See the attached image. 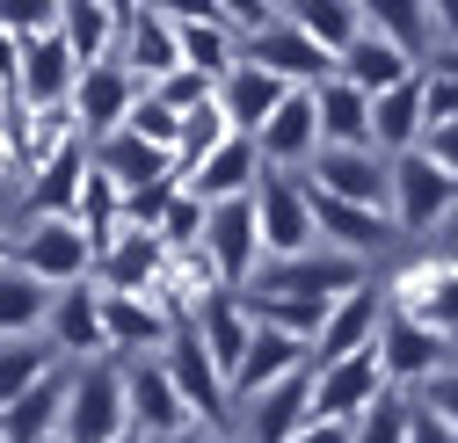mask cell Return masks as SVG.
I'll return each mask as SVG.
<instances>
[{
  "label": "cell",
  "mask_w": 458,
  "mask_h": 443,
  "mask_svg": "<svg viewBox=\"0 0 458 443\" xmlns=\"http://www.w3.org/2000/svg\"><path fill=\"white\" fill-rule=\"evenodd\" d=\"M451 196H458V182L437 168L422 146L386 153V218L400 226V240H408V233H437L444 211H451Z\"/></svg>",
  "instance_id": "6da1fadb"
},
{
  "label": "cell",
  "mask_w": 458,
  "mask_h": 443,
  "mask_svg": "<svg viewBox=\"0 0 458 443\" xmlns=\"http://www.w3.org/2000/svg\"><path fill=\"white\" fill-rule=\"evenodd\" d=\"M451 342H458V335H444V327L400 313V305L378 313V335H371V349H378V364H386V378L400 385V393H415L422 378H437V371L451 364Z\"/></svg>",
  "instance_id": "7a4b0ae2"
},
{
  "label": "cell",
  "mask_w": 458,
  "mask_h": 443,
  "mask_svg": "<svg viewBox=\"0 0 458 443\" xmlns=\"http://www.w3.org/2000/svg\"><path fill=\"white\" fill-rule=\"evenodd\" d=\"M371 262L357 255H335V247H306V255H269L255 262L248 291H284V298H342L350 284H364Z\"/></svg>",
  "instance_id": "3957f363"
},
{
  "label": "cell",
  "mask_w": 458,
  "mask_h": 443,
  "mask_svg": "<svg viewBox=\"0 0 458 443\" xmlns=\"http://www.w3.org/2000/svg\"><path fill=\"white\" fill-rule=\"evenodd\" d=\"M248 204H255L262 262H269V255H306V247H320V233H313V204H306V182H299V175L262 168L255 189H248Z\"/></svg>",
  "instance_id": "277c9868"
},
{
  "label": "cell",
  "mask_w": 458,
  "mask_h": 443,
  "mask_svg": "<svg viewBox=\"0 0 458 443\" xmlns=\"http://www.w3.org/2000/svg\"><path fill=\"white\" fill-rule=\"evenodd\" d=\"M124 429H131V414H124V371H117V364H88V371H73L59 436H66V443H117Z\"/></svg>",
  "instance_id": "5b68a950"
},
{
  "label": "cell",
  "mask_w": 458,
  "mask_h": 443,
  "mask_svg": "<svg viewBox=\"0 0 458 443\" xmlns=\"http://www.w3.org/2000/svg\"><path fill=\"white\" fill-rule=\"evenodd\" d=\"M204 262L218 269V284L225 291H248V276L262 262V233H255V204L248 196H218L204 204V233H197Z\"/></svg>",
  "instance_id": "8992f818"
},
{
  "label": "cell",
  "mask_w": 458,
  "mask_h": 443,
  "mask_svg": "<svg viewBox=\"0 0 458 443\" xmlns=\"http://www.w3.org/2000/svg\"><path fill=\"white\" fill-rule=\"evenodd\" d=\"M15 269H30L37 284H81V276L95 269V240L73 226L66 211H51V218H30V233L15 240Z\"/></svg>",
  "instance_id": "52a82bcc"
},
{
  "label": "cell",
  "mask_w": 458,
  "mask_h": 443,
  "mask_svg": "<svg viewBox=\"0 0 458 443\" xmlns=\"http://www.w3.org/2000/svg\"><path fill=\"white\" fill-rule=\"evenodd\" d=\"M160 371L175 378L182 407H190L204 429H225V422H233V400H225V378H218V364L204 356V342H197V327H190V320H182L175 335L160 342Z\"/></svg>",
  "instance_id": "ba28073f"
},
{
  "label": "cell",
  "mask_w": 458,
  "mask_h": 443,
  "mask_svg": "<svg viewBox=\"0 0 458 443\" xmlns=\"http://www.w3.org/2000/svg\"><path fill=\"white\" fill-rule=\"evenodd\" d=\"M241 59L262 66V73H276L284 88H313V80L335 73V51H320L306 29H292L284 15H269L262 29H241Z\"/></svg>",
  "instance_id": "9c48e42d"
},
{
  "label": "cell",
  "mask_w": 458,
  "mask_h": 443,
  "mask_svg": "<svg viewBox=\"0 0 458 443\" xmlns=\"http://www.w3.org/2000/svg\"><path fill=\"white\" fill-rule=\"evenodd\" d=\"M139 95H146V80H139L124 59H95V66H81V73H73V95H66L73 131H81V138L117 131V124H124V109H131Z\"/></svg>",
  "instance_id": "30bf717a"
},
{
  "label": "cell",
  "mask_w": 458,
  "mask_h": 443,
  "mask_svg": "<svg viewBox=\"0 0 458 443\" xmlns=\"http://www.w3.org/2000/svg\"><path fill=\"white\" fill-rule=\"evenodd\" d=\"M299 175H306V189H320V196L386 211V153H378V146H313V160H306Z\"/></svg>",
  "instance_id": "8fae6325"
},
{
  "label": "cell",
  "mask_w": 458,
  "mask_h": 443,
  "mask_svg": "<svg viewBox=\"0 0 458 443\" xmlns=\"http://www.w3.org/2000/svg\"><path fill=\"white\" fill-rule=\"evenodd\" d=\"M306 182V175H299ZM306 204H313V233H320V247H335V255H357V262H378L386 247H400V226L386 211H371V204H342V196H320V189H306Z\"/></svg>",
  "instance_id": "7c38bea8"
},
{
  "label": "cell",
  "mask_w": 458,
  "mask_h": 443,
  "mask_svg": "<svg viewBox=\"0 0 458 443\" xmlns=\"http://www.w3.org/2000/svg\"><path fill=\"white\" fill-rule=\"evenodd\" d=\"M378 313H386V284H371V276H364V284H350L342 298H327L313 342H306V364H335V356H350V349H371Z\"/></svg>",
  "instance_id": "4fadbf2b"
},
{
  "label": "cell",
  "mask_w": 458,
  "mask_h": 443,
  "mask_svg": "<svg viewBox=\"0 0 458 443\" xmlns=\"http://www.w3.org/2000/svg\"><path fill=\"white\" fill-rule=\"evenodd\" d=\"M386 305H400V313H415V320L444 327V335H458V247H451V255H422V262H408V269L386 284Z\"/></svg>",
  "instance_id": "5bb4252c"
},
{
  "label": "cell",
  "mask_w": 458,
  "mask_h": 443,
  "mask_svg": "<svg viewBox=\"0 0 458 443\" xmlns=\"http://www.w3.org/2000/svg\"><path fill=\"white\" fill-rule=\"evenodd\" d=\"M386 364L378 349H350V356H335V364H313V414H335V422H357L378 393H386Z\"/></svg>",
  "instance_id": "9a60e30c"
},
{
  "label": "cell",
  "mask_w": 458,
  "mask_h": 443,
  "mask_svg": "<svg viewBox=\"0 0 458 443\" xmlns=\"http://www.w3.org/2000/svg\"><path fill=\"white\" fill-rule=\"evenodd\" d=\"M255 138V153H262V168H284V175H299L306 160H313V146H320V117H313V88H292L269 117L248 131Z\"/></svg>",
  "instance_id": "2e32d148"
},
{
  "label": "cell",
  "mask_w": 458,
  "mask_h": 443,
  "mask_svg": "<svg viewBox=\"0 0 458 443\" xmlns=\"http://www.w3.org/2000/svg\"><path fill=\"white\" fill-rule=\"evenodd\" d=\"M44 335L59 342V356H109V335H102V284H95V276L51 291Z\"/></svg>",
  "instance_id": "e0dca14e"
},
{
  "label": "cell",
  "mask_w": 458,
  "mask_h": 443,
  "mask_svg": "<svg viewBox=\"0 0 458 443\" xmlns=\"http://www.w3.org/2000/svg\"><path fill=\"white\" fill-rule=\"evenodd\" d=\"M255 175H262L255 138H248V131H225V138L197 160V168H182V175H175V189H190V196L218 204V196H248V189H255Z\"/></svg>",
  "instance_id": "ac0fdd59"
},
{
  "label": "cell",
  "mask_w": 458,
  "mask_h": 443,
  "mask_svg": "<svg viewBox=\"0 0 458 443\" xmlns=\"http://www.w3.org/2000/svg\"><path fill=\"white\" fill-rule=\"evenodd\" d=\"M160 262H167L160 233H146V226H117V233L95 247V269H88V276H95L102 291H153Z\"/></svg>",
  "instance_id": "d6986e66"
},
{
  "label": "cell",
  "mask_w": 458,
  "mask_h": 443,
  "mask_svg": "<svg viewBox=\"0 0 458 443\" xmlns=\"http://www.w3.org/2000/svg\"><path fill=\"white\" fill-rule=\"evenodd\" d=\"M306 364V342L299 335H284V327H262L255 320V335H248V349H241V364H233V378H225V400H255L262 385H276V378H292Z\"/></svg>",
  "instance_id": "ffe728a7"
},
{
  "label": "cell",
  "mask_w": 458,
  "mask_h": 443,
  "mask_svg": "<svg viewBox=\"0 0 458 443\" xmlns=\"http://www.w3.org/2000/svg\"><path fill=\"white\" fill-rule=\"evenodd\" d=\"M73 73H81V59L66 51V37H59V29H44V37H22L15 102H30V109H44V102H66V95H73Z\"/></svg>",
  "instance_id": "44dd1931"
},
{
  "label": "cell",
  "mask_w": 458,
  "mask_h": 443,
  "mask_svg": "<svg viewBox=\"0 0 458 443\" xmlns=\"http://www.w3.org/2000/svg\"><path fill=\"white\" fill-rule=\"evenodd\" d=\"M175 327L182 320L167 313L153 291H102V335H109V349H160Z\"/></svg>",
  "instance_id": "7402d4cb"
},
{
  "label": "cell",
  "mask_w": 458,
  "mask_h": 443,
  "mask_svg": "<svg viewBox=\"0 0 458 443\" xmlns=\"http://www.w3.org/2000/svg\"><path fill=\"white\" fill-rule=\"evenodd\" d=\"M66 385H73L66 364L44 371L37 385H22V393L0 407V436H8V443H44V436H59V422H66Z\"/></svg>",
  "instance_id": "603a6c76"
},
{
  "label": "cell",
  "mask_w": 458,
  "mask_h": 443,
  "mask_svg": "<svg viewBox=\"0 0 458 443\" xmlns=\"http://www.w3.org/2000/svg\"><path fill=\"white\" fill-rule=\"evenodd\" d=\"M124 414H131V429H139V436H167V429L197 422V414L182 407V393H175V378L160 371V356L124 371Z\"/></svg>",
  "instance_id": "cb8c5ba5"
},
{
  "label": "cell",
  "mask_w": 458,
  "mask_h": 443,
  "mask_svg": "<svg viewBox=\"0 0 458 443\" xmlns=\"http://www.w3.org/2000/svg\"><path fill=\"white\" fill-rule=\"evenodd\" d=\"M241 407H248V436H255V443H284V436L313 414V364H299L292 378L262 385V393L241 400Z\"/></svg>",
  "instance_id": "d4e9b609"
},
{
  "label": "cell",
  "mask_w": 458,
  "mask_h": 443,
  "mask_svg": "<svg viewBox=\"0 0 458 443\" xmlns=\"http://www.w3.org/2000/svg\"><path fill=\"white\" fill-rule=\"evenodd\" d=\"M88 160L117 182V189H139V182H160V175H175V153L167 146H146V138H131L124 124L117 131H102V138H88Z\"/></svg>",
  "instance_id": "484cf974"
},
{
  "label": "cell",
  "mask_w": 458,
  "mask_h": 443,
  "mask_svg": "<svg viewBox=\"0 0 458 443\" xmlns=\"http://www.w3.org/2000/svg\"><path fill=\"white\" fill-rule=\"evenodd\" d=\"M190 327H197L204 356L218 364V378H233V364H241V349H248V335H255V320H248L241 291H211V298L190 313Z\"/></svg>",
  "instance_id": "4316f807"
},
{
  "label": "cell",
  "mask_w": 458,
  "mask_h": 443,
  "mask_svg": "<svg viewBox=\"0 0 458 443\" xmlns=\"http://www.w3.org/2000/svg\"><path fill=\"white\" fill-rule=\"evenodd\" d=\"M415 73V59L400 44H386L378 29H357L350 44L335 51V80H350V88H364V95H378V88H393V80H408Z\"/></svg>",
  "instance_id": "83f0119b"
},
{
  "label": "cell",
  "mask_w": 458,
  "mask_h": 443,
  "mask_svg": "<svg viewBox=\"0 0 458 443\" xmlns=\"http://www.w3.org/2000/svg\"><path fill=\"white\" fill-rule=\"evenodd\" d=\"M284 95H292V88H284L276 73H262V66H248V59H233V73H218V88H211V102L225 109V124H233V131H255Z\"/></svg>",
  "instance_id": "f1b7e54d"
},
{
  "label": "cell",
  "mask_w": 458,
  "mask_h": 443,
  "mask_svg": "<svg viewBox=\"0 0 458 443\" xmlns=\"http://www.w3.org/2000/svg\"><path fill=\"white\" fill-rule=\"evenodd\" d=\"M313 117H320V146H371V95L350 80H313Z\"/></svg>",
  "instance_id": "f546056e"
},
{
  "label": "cell",
  "mask_w": 458,
  "mask_h": 443,
  "mask_svg": "<svg viewBox=\"0 0 458 443\" xmlns=\"http://www.w3.org/2000/svg\"><path fill=\"white\" fill-rule=\"evenodd\" d=\"M415 138H422V66L371 95V146L378 153H408Z\"/></svg>",
  "instance_id": "4dcf8cb0"
},
{
  "label": "cell",
  "mask_w": 458,
  "mask_h": 443,
  "mask_svg": "<svg viewBox=\"0 0 458 443\" xmlns=\"http://www.w3.org/2000/svg\"><path fill=\"white\" fill-rule=\"evenodd\" d=\"M117 29H124V15L109 0H59V37H66V51L81 66L117 59Z\"/></svg>",
  "instance_id": "1f68e13d"
},
{
  "label": "cell",
  "mask_w": 458,
  "mask_h": 443,
  "mask_svg": "<svg viewBox=\"0 0 458 443\" xmlns=\"http://www.w3.org/2000/svg\"><path fill=\"white\" fill-rule=\"evenodd\" d=\"M30 175H37V182H30V196H22V204H30V218L73 211V196H81V175H88V138L73 131V138H66L59 153H51L44 168H30Z\"/></svg>",
  "instance_id": "d6a6232c"
},
{
  "label": "cell",
  "mask_w": 458,
  "mask_h": 443,
  "mask_svg": "<svg viewBox=\"0 0 458 443\" xmlns=\"http://www.w3.org/2000/svg\"><path fill=\"white\" fill-rule=\"evenodd\" d=\"M117 51H124V66H131L139 80H160L167 66H182V59H175V22H160L153 8H131V15H124Z\"/></svg>",
  "instance_id": "836d02e7"
},
{
  "label": "cell",
  "mask_w": 458,
  "mask_h": 443,
  "mask_svg": "<svg viewBox=\"0 0 458 443\" xmlns=\"http://www.w3.org/2000/svg\"><path fill=\"white\" fill-rule=\"evenodd\" d=\"M357 15H364V29H378L386 44H400L415 66L429 59V44H437V29H429V0H357Z\"/></svg>",
  "instance_id": "e575fe53"
},
{
  "label": "cell",
  "mask_w": 458,
  "mask_h": 443,
  "mask_svg": "<svg viewBox=\"0 0 458 443\" xmlns=\"http://www.w3.org/2000/svg\"><path fill=\"white\" fill-rule=\"evenodd\" d=\"M276 15L292 22V29H306L320 51H342L357 29H364V15H357V0H276Z\"/></svg>",
  "instance_id": "d590c367"
},
{
  "label": "cell",
  "mask_w": 458,
  "mask_h": 443,
  "mask_svg": "<svg viewBox=\"0 0 458 443\" xmlns=\"http://www.w3.org/2000/svg\"><path fill=\"white\" fill-rule=\"evenodd\" d=\"M175 59L197 66L204 80H218V73H233V59H241V29L233 22H175Z\"/></svg>",
  "instance_id": "8d00e7d4"
},
{
  "label": "cell",
  "mask_w": 458,
  "mask_h": 443,
  "mask_svg": "<svg viewBox=\"0 0 458 443\" xmlns=\"http://www.w3.org/2000/svg\"><path fill=\"white\" fill-rule=\"evenodd\" d=\"M44 313H51V284L0 262V335H44Z\"/></svg>",
  "instance_id": "74e56055"
},
{
  "label": "cell",
  "mask_w": 458,
  "mask_h": 443,
  "mask_svg": "<svg viewBox=\"0 0 458 443\" xmlns=\"http://www.w3.org/2000/svg\"><path fill=\"white\" fill-rule=\"evenodd\" d=\"M59 342L51 335H0V407H8L22 385H37L44 371H59Z\"/></svg>",
  "instance_id": "f35d334b"
},
{
  "label": "cell",
  "mask_w": 458,
  "mask_h": 443,
  "mask_svg": "<svg viewBox=\"0 0 458 443\" xmlns=\"http://www.w3.org/2000/svg\"><path fill=\"white\" fill-rule=\"evenodd\" d=\"M408 422H415V400L400 393V385H386V393L350 422V443H408Z\"/></svg>",
  "instance_id": "ab89813d"
},
{
  "label": "cell",
  "mask_w": 458,
  "mask_h": 443,
  "mask_svg": "<svg viewBox=\"0 0 458 443\" xmlns=\"http://www.w3.org/2000/svg\"><path fill=\"white\" fill-rule=\"evenodd\" d=\"M225 131H233V124H225V109H218V102L182 109V124H175V175H182V168H197V160H204Z\"/></svg>",
  "instance_id": "60d3db41"
},
{
  "label": "cell",
  "mask_w": 458,
  "mask_h": 443,
  "mask_svg": "<svg viewBox=\"0 0 458 443\" xmlns=\"http://www.w3.org/2000/svg\"><path fill=\"white\" fill-rule=\"evenodd\" d=\"M160 247L175 255V247H197V233H204V196H190V189H175L167 196V211H160Z\"/></svg>",
  "instance_id": "b9f144b4"
},
{
  "label": "cell",
  "mask_w": 458,
  "mask_h": 443,
  "mask_svg": "<svg viewBox=\"0 0 458 443\" xmlns=\"http://www.w3.org/2000/svg\"><path fill=\"white\" fill-rule=\"evenodd\" d=\"M175 124H182V117H175V109H167L153 88L124 109V131H131V138H146V146H167V153H175Z\"/></svg>",
  "instance_id": "7bdbcfd3"
},
{
  "label": "cell",
  "mask_w": 458,
  "mask_h": 443,
  "mask_svg": "<svg viewBox=\"0 0 458 443\" xmlns=\"http://www.w3.org/2000/svg\"><path fill=\"white\" fill-rule=\"evenodd\" d=\"M146 88H153V95H160V102H167V109L182 117V109L211 102V88H218V80H204L197 66H167V73H160V80H146Z\"/></svg>",
  "instance_id": "ee69618b"
},
{
  "label": "cell",
  "mask_w": 458,
  "mask_h": 443,
  "mask_svg": "<svg viewBox=\"0 0 458 443\" xmlns=\"http://www.w3.org/2000/svg\"><path fill=\"white\" fill-rule=\"evenodd\" d=\"M0 29H8V37H44V29H59V0H0Z\"/></svg>",
  "instance_id": "f6af8a7d"
},
{
  "label": "cell",
  "mask_w": 458,
  "mask_h": 443,
  "mask_svg": "<svg viewBox=\"0 0 458 443\" xmlns=\"http://www.w3.org/2000/svg\"><path fill=\"white\" fill-rule=\"evenodd\" d=\"M415 393H422V407H429V414H444V422L458 429V364H444L437 378H422Z\"/></svg>",
  "instance_id": "bcb514c9"
},
{
  "label": "cell",
  "mask_w": 458,
  "mask_h": 443,
  "mask_svg": "<svg viewBox=\"0 0 458 443\" xmlns=\"http://www.w3.org/2000/svg\"><path fill=\"white\" fill-rule=\"evenodd\" d=\"M451 117H458V80L422 73V131H429V124H451Z\"/></svg>",
  "instance_id": "7dc6e473"
},
{
  "label": "cell",
  "mask_w": 458,
  "mask_h": 443,
  "mask_svg": "<svg viewBox=\"0 0 458 443\" xmlns=\"http://www.w3.org/2000/svg\"><path fill=\"white\" fill-rule=\"evenodd\" d=\"M415 146H422V153L437 160V168H444L451 182H458V117H451V124H429V131H422Z\"/></svg>",
  "instance_id": "c3c4849f"
},
{
  "label": "cell",
  "mask_w": 458,
  "mask_h": 443,
  "mask_svg": "<svg viewBox=\"0 0 458 443\" xmlns=\"http://www.w3.org/2000/svg\"><path fill=\"white\" fill-rule=\"evenodd\" d=\"M139 8H153L160 22H225L218 0H139Z\"/></svg>",
  "instance_id": "681fc988"
},
{
  "label": "cell",
  "mask_w": 458,
  "mask_h": 443,
  "mask_svg": "<svg viewBox=\"0 0 458 443\" xmlns=\"http://www.w3.org/2000/svg\"><path fill=\"white\" fill-rule=\"evenodd\" d=\"M284 443H350V422H335V414H306Z\"/></svg>",
  "instance_id": "f907efd6"
},
{
  "label": "cell",
  "mask_w": 458,
  "mask_h": 443,
  "mask_svg": "<svg viewBox=\"0 0 458 443\" xmlns=\"http://www.w3.org/2000/svg\"><path fill=\"white\" fill-rule=\"evenodd\" d=\"M218 15L233 22V29H262V22L276 15V0H218Z\"/></svg>",
  "instance_id": "816d5d0a"
},
{
  "label": "cell",
  "mask_w": 458,
  "mask_h": 443,
  "mask_svg": "<svg viewBox=\"0 0 458 443\" xmlns=\"http://www.w3.org/2000/svg\"><path fill=\"white\" fill-rule=\"evenodd\" d=\"M408 443H458V429H451L444 414H429V407L415 400V422H408Z\"/></svg>",
  "instance_id": "f5cc1de1"
},
{
  "label": "cell",
  "mask_w": 458,
  "mask_h": 443,
  "mask_svg": "<svg viewBox=\"0 0 458 443\" xmlns=\"http://www.w3.org/2000/svg\"><path fill=\"white\" fill-rule=\"evenodd\" d=\"M422 73H444V80H458V37L429 44V59H422Z\"/></svg>",
  "instance_id": "db71d44e"
},
{
  "label": "cell",
  "mask_w": 458,
  "mask_h": 443,
  "mask_svg": "<svg viewBox=\"0 0 458 443\" xmlns=\"http://www.w3.org/2000/svg\"><path fill=\"white\" fill-rule=\"evenodd\" d=\"M153 443H225V429H204V422H182V429H167Z\"/></svg>",
  "instance_id": "11a10c76"
},
{
  "label": "cell",
  "mask_w": 458,
  "mask_h": 443,
  "mask_svg": "<svg viewBox=\"0 0 458 443\" xmlns=\"http://www.w3.org/2000/svg\"><path fill=\"white\" fill-rule=\"evenodd\" d=\"M429 29L437 37H458V0H429Z\"/></svg>",
  "instance_id": "9f6ffc18"
},
{
  "label": "cell",
  "mask_w": 458,
  "mask_h": 443,
  "mask_svg": "<svg viewBox=\"0 0 458 443\" xmlns=\"http://www.w3.org/2000/svg\"><path fill=\"white\" fill-rule=\"evenodd\" d=\"M0 262H15V240H8V233H0Z\"/></svg>",
  "instance_id": "6f0895ef"
},
{
  "label": "cell",
  "mask_w": 458,
  "mask_h": 443,
  "mask_svg": "<svg viewBox=\"0 0 458 443\" xmlns=\"http://www.w3.org/2000/svg\"><path fill=\"white\" fill-rule=\"evenodd\" d=\"M117 443H153V436H139V429H124V436H117Z\"/></svg>",
  "instance_id": "680465c9"
},
{
  "label": "cell",
  "mask_w": 458,
  "mask_h": 443,
  "mask_svg": "<svg viewBox=\"0 0 458 443\" xmlns=\"http://www.w3.org/2000/svg\"><path fill=\"white\" fill-rule=\"evenodd\" d=\"M444 226H458V196H451V211H444Z\"/></svg>",
  "instance_id": "91938a15"
},
{
  "label": "cell",
  "mask_w": 458,
  "mask_h": 443,
  "mask_svg": "<svg viewBox=\"0 0 458 443\" xmlns=\"http://www.w3.org/2000/svg\"><path fill=\"white\" fill-rule=\"evenodd\" d=\"M44 443H66V436H44Z\"/></svg>",
  "instance_id": "94428289"
},
{
  "label": "cell",
  "mask_w": 458,
  "mask_h": 443,
  "mask_svg": "<svg viewBox=\"0 0 458 443\" xmlns=\"http://www.w3.org/2000/svg\"><path fill=\"white\" fill-rule=\"evenodd\" d=\"M0 443H8V436H0Z\"/></svg>",
  "instance_id": "6125c7cd"
}]
</instances>
